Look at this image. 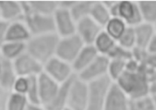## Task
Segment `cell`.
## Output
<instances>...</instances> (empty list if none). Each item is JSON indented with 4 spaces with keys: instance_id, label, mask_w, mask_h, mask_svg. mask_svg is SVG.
Returning <instances> with one entry per match:
<instances>
[{
    "instance_id": "d4e9b609",
    "label": "cell",
    "mask_w": 156,
    "mask_h": 110,
    "mask_svg": "<svg viewBox=\"0 0 156 110\" xmlns=\"http://www.w3.org/2000/svg\"><path fill=\"white\" fill-rule=\"evenodd\" d=\"M90 17L103 28L111 18L109 10L102 2H94L92 5Z\"/></svg>"
},
{
    "instance_id": "7402d4cb",
    "label": "cell",
    "mask_w": 156,
    "mask_h": 110,
    "mask_svg": "<svg viewBox=\"0 0 156 110\" xmlns=\"http://www.w3.org/2000/svg\"><path fill=\"white\" fill-rule=\"evenodd\" d=\"M25 52L26 44L23 43L5 42L0 47V56L12 62Z\"/></svg>"
},
{
    "instance_id": "7a4b0ae2",
    "label": "cell",
    "mask_w": 156,
    "mask_h": 110,
    "mask_svg": "<svg viewBox=\"0 0 156 110\" xmlns=\"http://www.w3.org/2000/svg\"><path fill=\"white\" fill-rule=\"evenodd\" d=\"M60 39L55 32L32 36L26 44V51L44 66L55 56Z\"/></svg>"
},
{
    "instance_id": "60d3db41",
    "label": "cell",
    "mask_w": 156,
    "mask_h": 110,
    "mask_svg": "<svg viewBox=\"0 0 156 110\" xmlns=\"http://www.w3.org/2000/svg\"><path fill=\"white\" fill-rule=\"evenodd\" d=\"M27 110H48L45 106L41 104L29 103Z\"/></svg>"
},
{
    "instance_id": "52a82bcc",
    "label": "cell",
    "mask_w": 156,
    "mask_h": 110,
    "mask_svg": "<svg viewBox=\"0 0 156 110\" xmlns=\"http://www.w3.org/2000/svg\"><path fill=\"white\" fill-rule=\"evenodd\" d=\"M84 45L76 33L60 38L57 45L55 56L71 64Z\"/></svg>"
},
{
    "instance_id": "6da1fadb",
    "label": "cell",
    "mask_w": 156,
    "mask_h": 110,
    "mask_svg": "<svg viewBox=\"0 0 156 110\" xmlns=\"http://www.w3.org/2000/svg\"><path fill=\"white\" fill-rule=\"evenodd\" d=\"M148 70L149 67L146 65L141 64L138 70L135 72L126 70L115 82L130 100L149 95Z\"/></svg>"
},
{
    "instance_id": "74e56055",
    "label": "cell",
    "mask_w": 156,
    "mask_h": 110,
    "mask_svg": "<svg viewBox=\"0 0 156 110\" xmlns=\"http://www.w3.org/2000/svg\"><path fill=\"white\" fill-rule=\"evenodd\" d=\"M144 64L149 69H156V54H149L146 58Z\"/></svg>"
},
{
    "instance_id": "7c38bea8",
    "label": "cell",
    "mask_w": 156,
    "mask_h": 110,
    "mask_svg": "<svg viewBox=\"0 0 156 110\" xmlns=\"http://www.w3.org/2000/svg\"><path fill=\"white\" fill-rule=\"evenodd\" d=\"M103 29L89 16L76 22V33L84 45H93L95 40Z\"/></svg>"
},
{
    "instance_id": "5b68a950",
    "label": "cell",
    "mask_w": 156,
    "mask_h": 110,
    "mask_svg": "<svg viewBox=\"0 0 156 110\" xmlns=\"http://www.w3.org/2000/svg\"><path fill=\"white\" fill-rule=\"evenodd\" d=\"M22 21L28 28L32 36L55 32L53 16L28 13L24 14Z\"/></svg>"
},
{
    "instance_id": "836d02e7",
    "label": "cell",
    "mask_w": 156,
    "mask_h": 110,
    "mask_svg": "<svg viewBox=\"0 0 156 110\" xmlns=\"http://www.w3.org/2000/svg\"><path fill=\"white\" fill-rule=\"evenodd\" d=\"M29 85V78L19 77L16 79L11 92L25 95Z\"/></svg>"
},
{
    "instance_id": "9a60e30c",
    "label": "cell",
    "mask_w": 156,
    "mask_h": 110,
    "mask_svg": "<svg viewBox=\"0 0 156 110\" xmlns=\"http://www.w3.org/2000/svg\"><path fill=\"white\" fill-rule=\"evenodd\" d=\"M31 36L32 35L28 28L22 20L9 23L6 42L27 44Z\"/></svg>"
},
{
    "instance_id": "9c48e42d",
    "label": "cell",
    "mask_w": 156,
    "mask_h": 110,
    "mask_svg": "<svg viewBox=\"0 0 156 110\" xmlns=\"http://www.w3.org/2000/svg\"><path fill=\"white\" fill-rule=\"evenodd\" d=\"M109 61V59L107 56L99 55L84 70L76 76L87 83L102 78L107 76Z\"/></svg>"
},
{
    "instance_id": "30bf717a",
    "label": "cell",
    "mask_w": 156,
    "mask_h": 110,
    "mask_svg": "<svg viewBox=\"0 0 156 110\" xmlns=\"http://www.w3.org/2000/svg\"><path fill=\"white\" fill-rule=\"evenodd\" d=\"M55 33L60 38L76 33V22L69 10L58 8L53 14Z\"/></svg>"
},
{
    "instance_id": "d6a6232c",
    "label": "cell",
    "mask_w": 156,
    "mask_h": 110,
    "mask_svg": "<svg viewBox=\"0 0 156 110\" xmlns=\"http://www.w3.org/2000/svg\"><path fill=\"white\" fill-rule=\"evenodd\" d=\"M25 96L27 97L30 103L40 104L37 76L29 77V85Z\"/></svg>"
},
{
    "instance_id": "7dc6e473",
    "label": "cell",
    "mask_w": 156,
    "mask_h": 110,
    "mask_svg": "<svg viewBox=\"0 0 156 110\" xmlns=\"http://www.w3.org/2000/svg\"><path fill=\"white\" fill-rule=\"evenodd\" d=\"M2 19V18H1V15H0V20H1Z\"/></svg>"
},
{
    "instance_id": "d6986e66",
    "label": "cell",
    "mask_w": 156,
    "mask_h": 110,
    "mask_svg": "<svg viewBox=\"0 0 156 110\" xmlns=\"http://www.w3.org/2000/svg\"><path fill=\"white\" fill-rule=\"evenodd\" d=\"M2 58V57H1ZM2 59V68L0 72V88L4 90L12 91L17 78L12 61Z\"/></svg>"
},
{
    "instance_id": "277c9868",
    "label": "cell",
    "mask_w": 156,
    "mask_h": 110,
    "mask_svg": "<svg viewBox=\"0 0 156 110\" xmlns=\"http://www.w3.org/2000/svg\"><path fill=\"white\" fill-rule=\"evenodd\" d=\"M88 103V83L76 75L70 85L67 109L69 110H86Z\"/></svg>"
},
{
    "instance_id": "4fadbf2b",
    "label": "cell",
    "mask_w": 156,
    "mask_h": 110,
    "mask_svg": "<svg viewBox=\"0 0 156 110\" xmlns=\"http://www.w3.org/2000/svg\"><path fill=\"white\" fill-rule=\"evenodd\" d=\"M37 83L40 104L46 106L53 100L60 84L44 72L37 76Z\"/></svg>"
},
{
    "instance_id": "8fae6325",
    "label": "cell",
    "mask_w": 156,
    "mask_h": 110,
    "mask_svg": "<svg viewBox=\"0 0 156 110\" xmlns=\"http://www.w3.org/2000/svg\"><path fill=\"white\" fill-rule=\"evenodd\" d=\"M130 98L115 82H112L106 98L104 110H128Z\"/></svg>"
},
{
    "instance_id": "ee69618b",
    "label": "cell",
    "mask_w": 156,
    "mask_h": 110,
    "mask_svg": "<svg viewBox=\"0 0 156 110\" xmlns=\"http://www.w3.org/2000/svg\"><path fill=\"white\" fill-rule=\"evenodd\" d=\"M152 98H153V100H154L155 110H156V97H152Z\"/></svg>"
},
{
    "instance_id": "e0dca14e",
    "label": "cell",
    "mask_w": 156,
    "mask_h": 110,
    "mask_svg": "<svg viewBox=\"0 0 156 110\" xmlns=\"http://www.w3.org/2000/svg\"><path fill=\"white\" fill-rule=\"evenodd\" d=\"M23 15L33 13L39 14L53 16L58 8V2L55 1H28L21 2Z\"/></svg>"
},
{
    "instance_id": "b9f144b4",
    "label": "cell",
    "mask_w": 156,
    "mask_h": 110,
    "mask_svg": "<svg viewBox=\"0 0 156 110\" xmlns=\"http://www.w3.org/2000/svg\"><path fill=\"white\" fill-rule=\"evenodd\" d=\"M147 78L149 83L156 82V69H149L147 72Z\"/></svg>"
},
{
    "instance_id": "f35d334b",
    "label": "cell",
    "mask_w": 156,
    "mask_h": 110,
    "mask_svg": "<svg viewBox=\"0 0 156 110\" xmlns=\"http://www.w3.org/2000/svg\"><path fill=\"white\" fill-rule=\"evenodd\" d=\"M146 50L149 54H156V33L148 43Z\"/></svg>"
},
{
    "instance_id": "bcb514c9",
    "label": "cell",
    "mask_w": 156,
    "mask_h": 110,
    "mask_svg": "<svg viewBox=\"0 0 156 110\" xmlns=\"http://www.w3.org/2000/svg\"><path fill=\"white\" fill-rule=\"evenodd\" d=\"M154 29H155V32H156V23L154 25Z\"/></svg>"
},
{
    "instance_id": "2e32d148",
    "label": "cell",
    "mask_w": 156,
    "mask_h": 110,
    "mask_svg": "<svg viewBox=\"0 0 156 110\" xmlns=\"http://www.w3.org/2000/svg\"><path fill=\"white\" fill-rule=\"evenodd\" d=\"M98 55L93 45H85L71 63L74 74L76 75L80 74Z\"/></svg>"
},
{
    "instance_id": "7bdbcfd3",
    "label": "cell",
    "mask_w": 156,
    "mask_h": 110,
    "mask_svg": "<svg viewBox=\"0 0 156 110\" xmlns=\"http://www.w3.org/2000/svg\"><path fill=\"white\" fill-rule=\"evenodd\" d=\"M149 95L152 97H156V82H152L149 83Z\"/></svg>"
},
{
    "instance_id": "ba28073f",
    "label": "cell",
    "mask_w": 156,
    "mask_h": 110,
    "mask_svg": "<svg viewBox=\"0 0 156 110\" xmlns=\"http://www.w3.org/2000/svg\"><path fill=\"white\" fill-rule=\"evenodd\" d=\"M17 76H38L43 72V64L39 62L27 51L13 62Z\"/></svg>"
},
{
    "instance_id": "f546056e",
    "label": "cell",
    "mask_w": 156,
    "mask_h": 110,
    "mask_svg": "<svg viewBox=\"0 0 156 110\" xmlns=\"http://www.w3.org/2000/svg\"><path fill=\"white\" fill-rule=\"evenodd\" d=\"M128 110H155L153 98L150 95L130 99Z\"/></svg>"
},
{
    "instance_id": "4dcf8cb0",
    "label": "cell",
    "mask_w": 156,
    "mask_h": 110,
    "mask_svg": "<svg viewBox=\"0 0 156 110\" xmlns=\"http://www.w3.org/2000/svg\"><path fill=\"white\" fill-rule=\"evenodd\" d=\"M117 44L125 48L132 50L136 47V37L134 28L127 27L121 37L117 42Z\"/></svg>"
},
{
    "instance_id": "c3c4849f",
    "label": "cell",
    "mask_w": 156,
    "mask_h": 110,
    "mask_svg": "<svg viewBox=\"0 0 156 110\" xmlns=\"http://www.w3.org/2000/svg\"><path fill=\"white\" fill-rule=\"evenodd\" d=\"M65 110H69V109H67V108H66Z\"/></svg>"
},
{
    "instance_id": "ffe728a7",
    "label": "cell",
    "mask_w": 156,
    "mask_h": 110,
    "mask_svg": "<svg viewBox=\"0 0 156 110\" xmlns=\"http://www.w3.org/2000/svg\"><path fill=\"white\" fill-rule=\"evenodd\" d=\"M74 76L66 82L60 85L59 89L53 100L45 106L48 110H65L67 108L69 87Z\"/></svg>"
},
{
    "instance_id": "f1b7e54d",
    "label": "cell",
    "mask_w": 156,
    "mask_h": 110,
    "mask_svg": "<svg viewBox=\"0 0 156 110\" xmlns=\"http://www.w3.org/2000/svg\"><path fill=\"white\" fill-rule=\"evenodd\" d=\"M126 62L118 59H109L107 76L115 82L126 71Z\"/></svg>"
},
{
    "instance_id": "8d00e7d4",
    "label": "cell",
    "mask_w": 156,
    "mask_h": 110,
    "mask_svg": "<svg viewBox=\"0 0 156 110\" xmlns=\"http://www.w3.org/2000/svg\"><path fill=\"white\" fill-rule=\"evenodd\" d=\"M141 63H138L135 59L132 58L127 61L126 64V70L129 72H135L138 70L141 66Z\"/></svg>"
},
{
    "instance_id": "cb8c5ba5",
    "label": "cell",
    "mask_w": 156,
    "mask_h": 110,
    "mask_svg": "<svg viewBox=\"0 0 156 110\" xmlns=\"http://www.w3.org/2000/svg\"><path fill=\"white\" fill-rule=\"evenodd\" d=\"M127 27V25L121 18L111 17L104 27L103 30L117 42Z\"/></svg>"
},
{
    "instance_id": "f6af8a7d",
    "label": "cell",
    "mask_w": 156,
    "mask_h": 110,
    "mask_svg": "<svg viewBox=\"0 0 156 110\" xmlns=\"http://www.w3.org/2000/svg\"><path fill=\"white\" fill-rule=\"evenodd\" d=\"M2 68V59L1 56H0V72H1Z\"/></svg>"
},
{
    "instance_id": "e575fe53",
    "label": "cell",
    "mask_w": 156,
    "mask_h": 110,
    "mask_svg": "<svg viewBox=\"0 0 156 110\" xmlns=\"http://www.w3.org/2000/svg\"><path fill=\"white\" fill-rule=\"evenodd\" d=\"M132 55L133 59H135L138 63L144 64L145 61L148 55V53L146 49L135 47L132 50Z\"/></svg>"
},
{
    "instance_id": "8992f818",
    "label": "cell",
    "mask_w": 156,
    "mask_h": 110,
    "mask_svg": "<svg viewBox=\"0 0 156 110\" xmlns=\"http://www.w3.org/2000/svg\"><path fill=\"white\" fill-rule=\"evenodd\" d=\"M43 72L59 84L66 82L76 75L71 64L55 56L44 64Z\"/></svg>"
},
{
    "instance_id": "d590c367",
    "label": "cell",
    "mask_w": 156,
    "mask_h": 110,
    "mask_svg": "<svg viewBox=\"0 0 156 110\" xmlns=\"http://www.w3.org/2000/svg\"><path fill=\"white\" fill-rule=\"evenodd\" d=\"M9 22L2 19L0 20V47L6 42V36Z\"/></svg>"
},
{
    "instance_id": "3957f363",
    "label": "cell",
    "mask_w": 156,
    "mask_h": 110,
    "mask_svg": "<svg viewBox=\"0 0 156 110\" xmlns=\"http://www.w3.org/2000/svg\"><path fill=\"white\" fill-rule=\"evenodd\" d=\"M112 82L106 76L88 83V103L86 110H104L107 94Z\"/></svg>"
},
{
    "instance_id": "5bb4252c",
    "label": "cell",
    "mask_w": 156,
    "mask_h": 110,
    "mask_svg": "<svg viewBox=\"0 0 156 110\" xmlns=\"http://www.w3.org/2000/svg\"><path fill=\"white\" fill-rule=\"evenodd\" d=\"M118 17L124 21L128 27H135L143 22L138 2L133 1L119 2Z\"/></svg>"
},
{
    "instance_id": "83f0119b",
    "label": "cell",
    "mask_w": 156,
    "mask_h": 110,
    "mask_svg": "<svg viewBox=\"0 0 156 110\" xmlns=\"http://www.w3.org/2000/svg\"><path fill=\"white\" fill-rule=\"evenodd\" d=\"M29 103L25 95L11 92L6 100L5 110H27Z\"/></svg>"
},
{
    "instance_id": "44dd1931",
    "label": "cell",
    "mask_w": 156,
    "mask_h": 110,
    "mask_svg": "<svg viewBox=\"0 0 156 110\" xmlns=\"http://www.w3.org/2000/svg\"><path fill=\"white\" fill-rule=\"evenodd\" d=\"M133 28L136 37V47L146 49L148 43L156 33L154 25L143 22Z\"/></svg>"
},
{
    "instance_id": "1f68e13d",
    "label": "cell",
    "mask_w": 156,
    "mask_h": 110,
    "mask_svg": "<svg viewBox=\"0 0 156 110\" xmlns=\"http://www.w3.org/2000/svg\"><path fill=\"white\" fill-rule=\"evenodd\" d=\"M109 59H118L127 62L133 58L132 50L125 48L117 44L108 55Z\"/></svg>"
},
{
    "instance_id": "ab89813d",
    "label": "cell",
    "mask_w": 156,
    "mask_h": 110,
    "mask_svg": "<svg viewBox=\"0 0 156 110\" xmlns=\"http://www.w3.org/2000/svg\"><path fill=\"white\" fill-rule=\"evenodd\" d=\"M58 2V8L69 11L74 5L76 1H60Z\"/></svg>"
},
{
    "instance_id": "ac0fdd59",
    "label": "cell",
    "mask_w": 156,
    "mask_h": 110,
    "mask_svg": "<svg viewBox=\"0 0 156 110\" xmlns=\"http://www.w3.org/2000/svg\"><path fill=\"white\" fill-rule=\"evenodd\" d=\"M0 15L2 20L9 23L22 20L23 10L21 2L0 1Z\"/></svg>"
},
{
    "instance_id": "603a6c76",
    "label": "cell",
    "mask_w": 156,
    "mask_h": 110,
    "mask_svg": "<svg viewBox=\"0 0 156 110\" xmlns=\"http://www.w3.org/2000/svg\"><path fill=\"white\" fill-rule=\"evenodd\" d=\"M116 44V41L103 29L95 40L93 45L99 55L107 56Z\"/></svg>"
},
{
    "instance_id": "484cf974",
    "label": "cell",
    "mask_w": 156,
    "mask_h": 110,
    "mask_svg": "<svg viewBox=\"0 0 156 110\" xmlns=\"http://www.w3.org/2000/svg\"><path fill=\"white\" fill-rule=\"evenodd\" d=\"M94 2L92 1H76L69 12L76 22L90 16Z\"/></svg>"
},
{
    "instance_id": "4316f807",
    "label": "cell",
    "mask_w": 156,
    "mask_h": 110,
    "mask_svg": "<svg viewBox=\"0 0 156 110\" xmlns=\"http://www.w3.org/2000/svg\"><path fill=\"white\" fill-rule=\"evenodd\" d=\"M143 21L152 25L156 23V1L138 2Z\"/></svg>"
}]
</instances>
